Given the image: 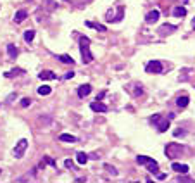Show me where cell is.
Masks as SVG:
<instances>
[{"mask_svg":"<svg viewBox=\"0 0 195 183\" xmlns=\"http://www.w3.org/2000/svg\"><path fill=\"white\" fill-rule=\"evenodd\" d=\"M85 24H87L88 28H95V30H99V31H105V30H107V28L102 26V24H93V22H90V21H87Z\"/></svg>","mask_w":195,"mask_h":183,"instance_id":"20","label":"cell"},{"mask_svg":"<svg viewBox=\"0 0 195 183\" xmlns=\"http://www.w3.org/2000/svg\"><path fill=\"white\" fill-rule=\"evenodd\" d=\"M64 164H66V168H71V169H76V166L73 164V161H71V159H66V162H64Z\"/></svg>","mask_w":195,"mask_h":183,"instance_id":"28","label":"cell"},{"mask_svg":"<svg viewBox=\"0 0 195 183\" xmlns=\"http://www.w3.org/2000/svg\"><path fill=\"white\" fill-rule=\"evenodd\" d=\"M193 87H195V85H193Z\"/></svg>","mask_w":195,"mask_h":183,"instance_id":"37","label":"cell"},{"mask_svg":"<svg viewBox=\"0 0 195 183\" xmlns=\"http://www.w3.org/2000/svg\"><path fill=\"white\" fill-rule=\"evenodd\" d=\"M55 73H52V71H42L40 73V79H55Z\"/></svg>","mask_w":195,"mask_h":183,"instance_id":"15","label":"cell"},{"mask_svg":"<svg viewBox=\"0 0 195 183\" xmlns=\"http://www.w3.org/2000/svg\"><path fill=\"white\" fill-rule=\"evenodd\" d=\"M90 92H91L90 85H81V87L78 88V97L79 99H85L87 95H90Z\"/></svg>","mask_w":195,"mask_h":183,"instance_id":"8","label":"cell"},{"mask_svg":"<svg viewBox=\"0 0 195 183\" xmlns=\"http://www.w3.org/2000/svg\"><path fill=\"white\" fill-rule=\"evenodd\" d=\"M188 102H190V100H188V97L181 95V97H178L176 104H178V107H181V109H183V107H186V105H188Z\"/></svg>","mask_w":195,"mask_h":183,"instance_id":"17","label":"cell"},{"mask_svg":"<svg viewBox=\"0 0 195 183\" xmlns=\"http://www.w3.org/2000/svg\"><path fill=\"white\" fill-rule=\"evenodd\" d=\"M192 26H193V30H195V18L192 19Z\"/></svg>","mask_w":195,"mask_h":183,"instance_id":"35","label":"cell"},{"mask_svg":"<svg viewBox=\"0 0 195 183\" xmlns=\"http://www.w3.org/2000/svg\"><path fill=\"white\" fill-rule=\"evenodd\" d=\"M173 16L174 18H185L186 16V9L185 7H174L173 9Z\"/></svg>","mask_w":195,"mask_h":183,"instance_id":"13","label":"cell"},{"mask_svg":"<svg viewBox=\"0 0 195 183\" xmlns=\"http://www.w3.org/2000/svg\"><path fill=\"white\" fill-rule=\"evenodd\" d=\"M181 2H183V4H186V2H188V0H181Z\"/></svg>","mask_w":195,"mask_h":183,"instance_id":"36","label":"cell"},{"mask_svg":"<svg viewBox=\"0 0 195 183\" xmlns=\"http://www.w3.org/2000/svg\"><path fill=\"white\" fill-rule=\"evenodd\" d=\"M174 31H176V26H174V24H168V22H166V24H162V26L159 28V35L160 36H166V35H171V33H174Z\"/></svg>","mask_w":195,"mask_h":183,"instance_id":"5","label":"cell"},{"mask_svg":"<svg viewBox=\"0 0 195 183\" xmlns=\"http://www.w3.org/2000/svg\"><path fill=\"white\" fill-rule=\"evenodd\" d=\"M150 161H152V157H147V156H138L136 157V162H138V164H145L147 166Z\"/></svg>","mask_w":195,"mask_h":183,"instance_id":"19","label":"cell"},{"mask_svg":"<svg viewBox=\"0 0 195 183\" xmlns=\"http://www.w3.org/2000/svg\"><path fill=\"white\" fill-rule=\"evenodd\" d=\"M145 71H147L148 74H159V73H162V64H160L159 61H150V62H147V66H145Z\"/></svg>","mask_w":195,"mask_h":183,"instance_id":"4","label":"cell"},{"mask_svg":"<svg viewBox=\"0 0 195 183\" xmlns=\"http://www.w3.org/2000/svg\"><path fill=\"white\" fill-rule=\"evenodd\" d=\"M50 92H52V88L48 87V85H42V87L38 88V93H40V95H48Z\"/></svg>","mask_w":195,"mask_h":183,"instance_id":"18","label":"cell"},{"mask_svg":"<svg viewBox=\"0 0 195 183\" xmlns=\"http://www.w3.org/2000/svg\"><path fill=\"white\" fill-rule=\"evenodd\" d=\"M73 76H74V73H73V71H71V73L64 74V79H71V78H73Z\"/></svg>","mask_w":195,"mask_h":183,"instance_id":"33","label":"cell"},{"mask_svg":"<svg viewBox=\"0 0 195 183\" xmlns=\"http://www.w3.org/2000/svg\"><path fill=\"white\" fill-rule=\"evenodd\" d=\"M26 148H28V140L21 138L18 142V145L14 147V156H16V159H21V157L24 156V152H26Z\"/></svg>","mask_w":195,"mask_h":183,"instance_id":"3","label":"cell"},{"mask_svg":"<svg viewBox=\"0 0 195 183\" xmlns=\"http://www.w3.org/2000/svg\"><path fill=\"white\" fill-rule=\"evenodd\" d=\"M160 118H162L160 114H154V116L150 118V123H152V124H157V123L160 121Z\"/></svg>","mask_w":195,"mask_h":183,"instance_id":"26","label":"cell"},{"mask_svg":"<svg viewBox=\"0 0 195 183\" xmlns=\"http://www.w3.org/2000/svg\"><path fill=\"white\" fill-rule=\"evenodd\" d=\"M105 97V92H100L99 95H97V100H102V99H104Z\"/></svg>","mask_w":195,"mask_h":183,"instance_id":"34","label":"cell"},{"mask_svg":"<svg viewBox=\"0 0 195 183\" xmlns=\"http://www.w3.org/2000/svg\"><path fill=\"white\" fill-rule=\"evenodd\" d=\"M59 61L66 62V64H74V59L69 57V55H59Z\"/></svg>","mask_w":195,"mask_h":183,"instance_id":"23","label":"cell"},{"mask_svg":"<svg viewBox=\"0 0 195 183\" xmlns=\"http://www.w3.org/2000/svg\"><path fill=\"white\" fill-rule=\"evenodd\" d=\"M16 74H24V71L22 69H14V71H10V73H5V78H10V76H16Z\"/></svg>","mask_w":195,"mask_h":183,"instance_id":"24","label":"cell"},{"mask_svg":"<svg viewBox=\"0 0 195 183\" xmlns=\"http://www.w3.org/2000/svg\"><path fill=\"white\" fill-rule=\"evenodd\" d=\"M43 162H48V164H50V166H54V168H55V166H57L55 162H54V161H52V159H50V157H48V156H45V157H43Z\"/></svg>","mask_w":195,"mask_h":183,"instance_id":"30","label":"cell"},{"mask_svg":"<svg viewBox=\"0 0 195 183\" xmlns=\"http://www.w3.org/2000/svg\"><path fill=\"white\" fill-rule=\"evenodd\" d=\"M183 154V145L180 144H168L166 145V157H169V159H178V157Z\"/></svg>","mask_w":195,"mask_h":183,"instance_id":"2","label":"cell"},{"mask_svg":"<svg viewBox=\"0 0 195 183\" xmlns=\"http://www.w3.org/2000/svg\"><path fill=\"white\" fill-rule=\"evenodd\" d=\"M28 105H31V99H22L21 100V107H28Z\"/></svg>","mask_w":195,"mask_h":183,"instance_id":"29","label":"cell"},{"mask_svg":"<svg viewBox=\"0 0 195 183\" xmlns=\"http://www.w3.org/2000/svg\"><path fill=\"white\" fill-rule=\"evenodd\" d=\"M79 52H81V59H83V64H90L93 61V55L90 52V38L87 36H81L79 38Z\"/></svg>","mask_w":195,"mask_h":183,"instance_id":"1","label":"cell"},{"mask_svg":"<svg viewBox=\"0 0 195 183\" xmlns=\"http://www.w3.org/2000/svg\"><path fill=\"white\" fill-rule=\"evenodd\" d=\"M183 135H185V130H181V128L174 130V136H183Z\"/></svg>","mask_w":195,"mask_h":183,"instance_id":"31","label":"cell"},{"mask_svg":"<svg viewBox=\"0 0 195 183\" xmlns=\"http://www.w3.org/2000/svg\"><path fill=\"white\" fill-rule=\"evenodd\" d=\"M169 121H171L169 118H168V119H162V118H160V123H157V130H159V133H164V131L168 130L169 124H171Z\"/></svg>","mask_w":195,"mask_h":183,"instance_id":"10","label":"cell"},{"mask_svg":"<svg viewBox=\"0 0 195 183\" xmlns=\"http://www.w3.org/2000/svg\"><path fill=\"white\" fill-rule=\"evenodd\" d=\"M59 140H61V142H66V144H74V142H78V138H76L74 135H69V133L59 135Z\"/></svg>","mask_w":195,"mask_h":183,"instance_id":"9","label":"cell"},{"mask_svg":"<svg viewBox=\"0 0 195 183\" xmlns=\"http://www.w3.org/2000/svg\"><path fill=\"white\" fill-rule=\"evenodd\" d=\"M7 54H9L10 59H16V57H18V48H16V45H14V43L7 45Z\"/></svg>","mask_w":195,"mask_h":183,"instance_id":"14","label":"cell"},{"mask_svg":"<svg viewBox=\"0 0 195 183\" xmlns=\"http://www.w3.org/2000/svg\"><path fill=\"white\" fill-rule=\"evenodd\" d=\"M26 18H28V12H26V10H18V12H16V16H14V21H16V22H22Z\"/></svg>","mask_w":195,"mask_h":183,"instance_id":"12","label":"cell"},{"mask_svg":"<svg viewBox=\"0 0 195 183\" xmlns=\"http://www.w3.org/2000/svg\"><path fill=\"white\" fill-rule=\"evenodd\" d=\"M173 169L178 171V173L186 174V173H188V166H186V164H180V162H173Z\"/></svg>","mask_w":195,"mask_h":183,"instance_id":"11","label":"cell"},{"mask_svg":"<svg viewBox=\"0 0 195 183\" xmlns=\"http://www.w3.org/2000/svg\"><path fill=\"white\" fill-rule=\"evenodd\" d=\"M157 178H159L160 181H162V180H166V178H168V174H164V173H157Z\"/></svg>","mask_w":195,"mask_h":183,"instance_id":"32","label":"cell"},{"mask_svg":"<svg viewBox=\"0 0 195 183\" xmlns=\"http://www.w3.org/2000/svg\"><path fill=\"white\" fill-rule=\"evenodd\" d=\"M104 168H105V171H109V173H111V174H114V176H116V174H117V169H116V168H112V166L105 164Z\"/></svg>","mask_w":195,"mask_h":183,"instance_id":"27","label":"cell"},{"mask_svg":"<svg viewBox=\"0 0 195 183\" xmlns=\"http://www.w3.org/2000/svg\"><path fill=\"white\" fill-rule=\"evenodd\" d=\"M33 38H35V31H33V30H28L26 33H24V40H26L28 43H30Z\"/></svg>","mask_w":195,"mask_h":183,"instance_id":"22","label":"cell"},{"mask_svg":"<svg viewBox=\"0 0 195 183\" xmlns=\"http://www.w3.org/2000/svg\"><path fill=\"white\" fill-rule=\"evenodd\" d=\"M176 181H183V183H193L195 180H193V178H188V176H180V178H176Z\"/></svg>","mask_w":195,"mask_h":183,"instance_id":"25","label":"cell"},{"mask_svg":"<svg viewBox=\"0 0 195 183\" xmlns=\"http://www.w3.org/2000/svg\"><path fill=\"white\" fill-rule=\"evenodd\" d=\"M90 109L91 111H95V112H107V107H105L104 104H102V102L100 100H95V102H91L90 104Z\"/></svg>","mask_w":195,"mask_h":183,"instance_id":"6","label":"cell"},{"mask_svg":"<svg viewBox=\"0 0 195 183\" xmlns=\"http://www.w3.org/2000/svg\"><path fill=\"white\" fill-rule=\"evenodd\" d=\"M159 16H160V12L157 9H154V10H150V12H147L145 21H147V22H156L157 19H159Z\"/></svg>","mask_w":195,"mask_h":183,"instance_id":"7","label":"cell"},{"mask_svg":"<svg viewBox=\"0 0 195 183\" xmlns=\"http://www.w3.org/2000/svg\"><path fill=\"white\" fill-rule=\"evenodd\" d=\"M147 169L150 171V173L157 174V173H159V164H157V162L154 161V159H152V161H150V162H148V164H147Z\"/></svg>","mask_w":195,"mask_h":183,"instance_id":"16","label":"cell"},{"mask_svg":"<svg viewBox=\"0 0 195 183\" xmlns=\"http://www.w3.org/2000/svg\"><path fill=\"white\" fill-rule=\"evenodd\" d=\"M76 157H78V162H79V164H87L88 156L85 152H78V156H76Z\"/></svg>","mask_w":195,"mask_h":183,"instance_id":"21","label":"cell"}]
</instances>
